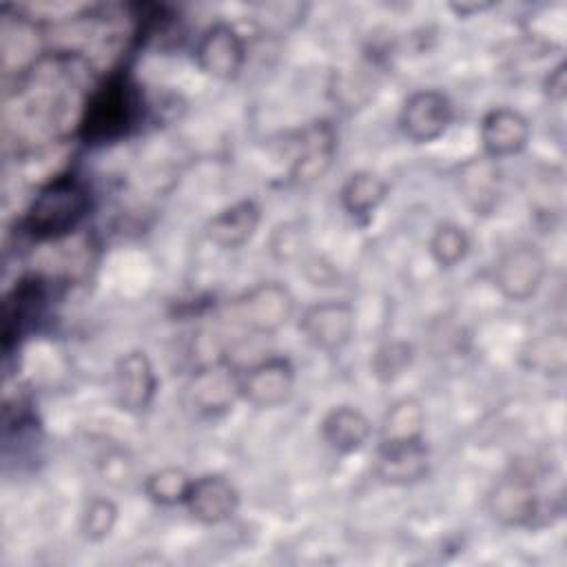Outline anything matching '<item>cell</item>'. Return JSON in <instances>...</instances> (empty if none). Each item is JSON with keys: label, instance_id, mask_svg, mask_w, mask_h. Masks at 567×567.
<instances>
[{"label": "cell", "instance_id": "obj_5", "mask_svg": "<svg viewBox=\"0 0 567 567\" xmlns=\"http://www.w3.org/2000/svg\"><path fill=\"white\" fill-rule=\"evenodd\" d=\"M241 370L228 359H215L193 370L186 383L188 405L206 419L224 416L241 399Z\"/></svg>", "mask_w": 567, "mask_h": 567}, {"label": "cell", "instance_id": "obj_22", "mask_svg": "<svg viewBox=\"0 0 567 567\" xmlns=\"http://www.w3.org/2000/svg\"><path fill=\"white\" fill-rule=\"evenodd\" d=\"M190 485H193V476L184 467L162 465L146 474L142 489L151 503L159 507H175V505H184Z\"/></svg>", "mask_w": 567, "mask_h": 567}, {"label": "cell", "instance_id": "obj_25", "mask_svg": "<svg viewBox=\"0 0 567 567\" xmlns=\"http://www.w3.org/2000/svg\"><path fill=\"white\" fill-rule=\"evenodd\" d=\"M412 359L414 348L408 341H390L377 348L370 361V370L381 383H392L412 365Z\"/></svg>", "mask_w": 567, "mask_h": 567}, {"label": "cell", "instance_id": "obj_27", "mask_svg": "<svg viewBox=\"0 0 567 567\" xmlns=\"http://www.w3.org/2000/svg\"><path fill=\"white\" fill-rule=\"evenodd\" d=\"M543 91L549 100L554 102H563L565 95H567V64L565 62H558L547 75H545V82H543Z\"/></svg>", "mask_w": 567, "mask_h": 567}, {"label": "cell", "instance_id": "obj_2", "mask_svg": "<svg viewBox=\"0 0 567 567\" xmlns=\"http://www.w3.org/2000/svg\"><path fill=\"white\" fill-rule=\"evenodd\" d=\"M137 93L126 75H111L97 84L78 117V137L86 144H106L124 137L137 117Z\"/></svg>", "mask_w": 567, "mask_h": 567}, {"label": "cell", "instance_id": "obj_9", "mask_svg": "<svg viewBox=\"0 0 567 567\" xmlns=\"http://www.w3.org/2000/svg\"><path fill=\"white\" fill-rule=\"evenodd\" d=\"M454 120L452 100L439 89H419L405 97L399 111V128L414 144L443 137Z\"/></svg>", "mask_w": 567, "mask_h": 567}, {"label": "cell", "instance_id": "obj_3", "mask_svg": "<svg viewBox=\"0 0 567 567\" xmlns=\"http://www.w3.org/2000/svg\"><path fill=\"white\" fill-rule=\"evenodd\" d=\"M297 303L292 290L281 281H259L230 301V315L248 334L268 337L279 332L292 317Z\"/></svg>", "mask_w": 567, "mask_h": 567}, {"label": "cell", "instance_id": "obj_24", "mask_svg": "<svg viewBox=\"0 0 567 567\" xmlns=\"http://www.w3.org/2000/svg\"><path fill=\"white\" fill-rule=\"evenodd\" d=\"M120 518V507L106 496H93L80 514V532L89 543L106 540Z\"/></svg>", "mask_w": 567, "mask_h": 567}, {"label": "cell", "instance_id": "obj_12", "mask_svg": "<svg viewBox=\"0 0 567 567\" xmlns=\"http://www.w3.org/2000/svg\"><path fill=\"white\" fill-rule=\"evenodd\" d=\"M337 155V131L328 120H315L297 131L290 179L295 184H312L321 179Z\"/></svg>", "mask_w": 567, "mask_h": 567}, {"label": "cell", "instance_id": "obj_19", "mask_svg": "<svg viewBox=\"0 0 567 567\" xmlns=\"http://www.w3.org/2000/svg\"><path fill=\"white\" fill-rule=\"evenodd\" d=\"M379 445L414 443L425 439V408L414 396H401L392 401L379 423Z\"/></svg>", "mask_w": 567, "mask_h": 567}, {"label": "cell", "instance_id": "obj_11", "mask_svg": "<svg viewBox=\"0 0 567 567\" xmlns=\"http://www.w3.org/2000/svg\"><path fill=\"white\" fill-rule=\"evenodd\" d=\"M159 381L151 357L144 350H128L113 365V394L128 414L146 412L157 394Z\"/></svg>", "mask_w": 567, "mask_h": 567}, {"label": "cell", "instance_id": "obj_8", "mask_svg": "<svg viewBox=\"0 0 567 567\" xmlns=\"http://www.w3.org/2000/svg\"><path fill=\"white\" fill-rule=\"evenodd\" d=\"M246 40L230 22L208 24L193 44V60L202 73L215 80H233L246 62Z\"/></svg>", "mask_w": 567, "mask_h": 567}, {"label": "cell", "instance_id": "obj_17", "mask_svg": "<svg viewBox=\"0 0 567 567\" xmlns=\"http://www.w3.org/2000/svg\"><path fill=\"white\" fill-rule=\"evenodd\" d=\"M261 221V208L255 199H239L219 213H215L206 224V239L221 250H237L246 246Z\"/></svg>", "mask_w": 567, "mask_h": 567}, {"label": "cell", "instance_id": "obj_26", "mask_svg": "<svg viewBox=\"0 0 567 567\" xmlns=\"http://www.w3.org/2000/svg\"><path fill=\"white\" fill-rule=\"evenodd\" d=\"M306 246H308V233L301 221H284L275 226L268 237L270 255L284 264L301 259V255L306 252Z\"/></svg>", "mask_w": 567, "mask_h": 567}, {"label": "cell", "instance_id": "obj_15", "mask_svg": "<svg viewBox=\"0 0 567 567\" xmlns=\"http://www.w3.org/2000/svg\"><path fill=\"white\" fill-rule=\"evenodd\" d=\"M456 190L474 215H489L501 195L498 162L483 153L465 159L456 171Z\"/></svg>", "mask_w": 567, "mask_h": 567}, {"label": "cell", "instance_id": "obj_4", "mask_svg": "<svg viewBox=\"0 0 567 567\" xmlns=\"http://www.w3.org/2000/svg\"><path fill=\"white\" fill-rule=\"evenodd\" d=\"M547 277V259L532 241L507 246L494 261L492 281L503 299L525 303L540 290Z\"/></svg>", "mask_w": 567, "mask_h": 567}, {"label": "cell", "instance_id": "obj_23", "mask_svg": "<svg viewBox=\"0 0 567 567\" xmlns=\"http://www.w3.org/2000/svg\"><path fill=\"white\" fill-rule=\"evenodd\" d=\"M470 248H472V241H470L467 230L463 226L454 224V221L439 224L432 230L430 241H427V250H430L432 261L439 268H445V270L458 266L467 257Z\"/></svg>", "mask_w": 567, "mask_h": 567}, {"label": "cell", "instance_id": "obj_7", "mask_svg": "<svg viewBox=\"0 0 567 567\" xmlns=\"http://www.w3.org/2000/svg\"><path fill=\"white\" fill-rule=\"evenodd\" d=\"M295 383L297 370L292 361L281 354H270L241 370L239 394L241 401L257 410H272L292 396Z\"/></svg>", "mask_w": 567, "mask_h": 567}, {"label": "cell", "instance_id": "obj_20", "mask_svg": "<svg viewBox=\"0 0 567 567\" xmlns=\"http://www.w3.org/2000/svg\"><path fill=\"white\" fill-rule=\"evenodd\" d=\"M385 195V179L372 171H352L339 188L341 208L354 219L370 217L383 204Z\"/></svg>", "mask_w": 567, "mask_h": 567}, {"label": "cell", "instance_id": "obj_1", "mask_svg": "<svg viewBox=\"0 0 567 567\" xmlns=\"http://www.w3.org/2000/svg\"><path fill=\"white\" fill-rule=\"evenodd\" d=\"M89 208V188L75 175H55L38 188L24 213L22 226L33 239H62L84 221Z\"/></svg>", "mask_w": 567, "mask_h": 567}, {"label": "cell", "instance_id": "obj_21", "mask_svg": "<svg viewBox=\"0 0 567 567\" xmlns=\"http://www.w3.org/2000/svg\"><path fill=\"white\" fill-rule=\"evenodd\" d=\"M523 365L536 374L563 377L567 368V334L563 328H551L536 334L520 354Z\"/></svg>", "mask_w": 567, "mask_h": 567}, {"label": "cell", "instance_id": "obj_6", "mask_svg": "<svg viewBox=\"0 0 567 567\" xmlns=\"http://www.w3.org/2000/svg\"><path fill=\"white\" fill-rule=\"evenodd\" d=\"M297 326L312 348L337 354L354 339L357 312L346 299H323L306 306Z\"/></svg>", "mask_w": 567, "mask_h": 567}, {"label": "cell", "instance_id": "obj_18", "mask_svg": "<svg viewBox=\"0 0 567 567\" xmlns=\"http://www.w3.org/2000/svg\"><path fill=\"white\" fill-rule=\"evenodd\" d=\"M319 434L330 450L339 454H354L370 441L374 425L363 410L354 405H334L323 414Z\"/></svg>", "mask_w": 567, "mask_h": 567}, {"label": "cell", "instance_id": "obj_14", "mask_svg": "<svg viewBox=\"0 0 567 567\" xmlns=\"http://www.w3.org/2000/svg\"><path fill=\"white\" fill-rule=\"evenodd\" d=\"M184 507L193 520L215 527L228 523L237 514L239 492L224 474H202L193 478Z\"/></svg>", "mask_w": 567, "mask_h": 567}, {"label": "cell", "instance_id": "obj_10", "mask_svg": "<svg viewBox=\"0 0 567 567\" xmlns=\"http://www.w3.org/2000/svg\"><path fill=\"white\" fill-rule=\"evenodd\" d=\"M487 514L503 527H529L540 514V496L529 474L503 476L487 494Z\"/></svg>", "mask_w": 567, "mask_h": 567}, {"label": "cell", "instance_id": "obj_16", "mask_svg": "<svg viewBox=\"0 0 567 567\" xmlns=\"http://www.w3.org/2000/svg\"><path fill=\"white\" fill-rule=\"evenodd\" d=\"M430 472V452L423 441L399 443V445H377L374 474L385 485H414L423 481Z\"/></svg>", "mask_w": 567, "mask_h": 567}, {"label": "cell", "instance_id": "obj_28", "mask_svg": "<svg viewBox=\"0 0 567 567\" xmlns=\"http://www.w3.org/2000/svg\"><path fill=\"white\" fill-rule=\"evenodd\" d=\"M489 4L487 2H472V4H465V2H461V4H456V2H452L450 4V9L452 11H456L458 16H470V13H476V11H483V9H487Z\"/></svg>", "mask_w": 567, "mask_h": 567}, {"label": "cell", "instance_id": "obj_13", "mask_svg": "<svg viewBox=\"0 0 567 567\" xmlns=\"http://www.w3.org/2000/svg\"><path fill=\"white\" fill-rule=\"evenodd\" d=\"M478 137L483 155L492 159H505L520 155L532 140V124L525 113L512 106L489 109L478 124Z\"/></svg>", "mask_w": 567, "mask_h": 567}]
</instances>
